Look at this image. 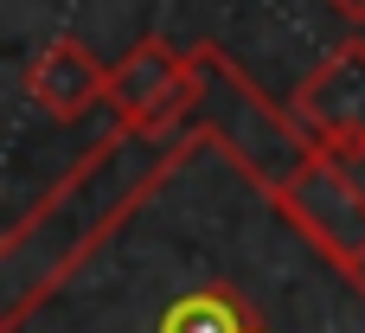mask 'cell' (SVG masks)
<instances>
[{
    "label": "cell",
    "mask_w": 365,
    "mask_h": 333,
    "mask_svg": "<svg viewBox=\"0 0 365 333\" xmlns=\"http://www.w3.org/2000/svg\"><path fill=\"white\" fill-rule=\"evenodd\" d=\"M160 333H257V308L231 282H205L160 314Z\"/></svg>",
    "instance_id": "7"
},
{
    "label": "cell",
    "mask_w": 365,
    "mask_h": 333,
    "mask_svg": "<svg viewBox=\"0 0 365 333\" xmlns=\"http://www.w3.org/2000/svg\"><path fill=\"white\" fill-rule=\"evenodd\" d=\"M205 148L199 128H115L109 141H96L45 199L38 212H26L6 237H0V276H6V327L51 295L160 180H173V167H186Z\"/></svg>",
    "instance_id": "1"
},
{
    "label": "cell",
    "mask_w": 365,
    "mask_h": 333,
    "mask_svg": "<svg viewBox=\"0 0 365 333\" xmlns=\"http://www.w3.org/2000/svg\"><path fill=\"white\" fill-rule=\"evenodd\" d=\"M269 205H276L334 270H353L365 257V199L353 193V180L340 173V160H334L327 148H321Z\"/></svg>",
    "instance_id": "3"
},
{
    "label": "cell",
    "mask_w": 365,
    "mask_h": 333,
    "mask_svg": "<svg viewBox=\"0 0 365 333\" xmlns=\"http://www.w3.org/2000/svg\"><path fill=\"white\" fill-rule=\"evenodd\" d=\"M26 96H32V109L38 116H51V122H77V116H90L103 96H109V64L83 45V39H51L32 64H26Z\"/></svg>",
    "instance_id": "6"
},
{
    "label": "cell",
    "mask_w": 365,
    "mask_h": 333,
    "mask_svg": "<svg viewBox=\"0 0 365 333\" xmlns=\"http://www.w3.org/2000/svg\"><path fill=\"white\" fill-rule=\"evenodd\" d=\"M327 154L340 160V173L353 180V193H359V199H365V141H359V148H327Z\"/></svg>",
    "instance_id": "8"
},
{
    "label": "cell",
    "mask_w": 365,
    "mask_h": 333,
    "mask_svg": "<svg viewBox=\"0 0 365 333\" xmlns=\"http://www.w3.org/2000/svg\"><path fill=\"white\" fill-rule=\"evenodd\" d=\"M103 109L115 128H180L192 122V51L167 39H141L128 58L109 64V96Z\"/></svg>",
    "instance_id": "4"
},
{
    "label": "cell",
    "mask_w": 365,
    "mask_h": 333,
    "mask_svg": "<svg viewBox=\"0 0 365 333\" xmlns=\"http://www.w3.org/2000/svg\"><path fill=\"white\" fill-rule=\"evenodd\" d=\"M192 128L218 154H231V167L263 199H276L321 154V141L295 122V109H276L225 45H192Z\"/></svg>",
    "instance_id": "2"
},
{
    "label": "cell",
    "mask_w": 365,
    "mask_h": 333,
    "mask_svg": "<svg viewBox=\"0 0 365 333\" xmlns=\"http://www.w3.org/2000/svg\"><path fill=\"white\" fill-rule=\"evenodd\" d=\"M327 6H334L346 26H365V0H327Z\"/></svg>",
    "instance_id": "9"
},
{
    "label": "cell",
    "mask_w": 365,
    "mask_h": 333,
    "mask_svg": "<svg viewBox=\"0 0 365 333\" xmlns=\"http://www.w3.org/2000/svg\"><path fill=\"white\" fill-rule=\"evenodd\" d=\"M289 109L321 148H359L365 141V39H346L340 51H327V64H314L295 83Z\"/></svg>",
    "instance_id": "5"
},
{
    "label": "cell",
    "mask_w": 365,
    "mask_h": 333,
    "mask_svg": "<svg viewBox=\"0 0 365 333\" xmlns=\"http://www.w3.org/2000/svg\"><path fill=\"white\" fill-rule=\"evenodd\" d=\"M346 282H353V289H359V295H365V257H359V263H353V270H346Z\"/></svg>",
    "instance_id": "10"
}]
</instances>
